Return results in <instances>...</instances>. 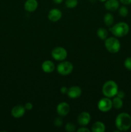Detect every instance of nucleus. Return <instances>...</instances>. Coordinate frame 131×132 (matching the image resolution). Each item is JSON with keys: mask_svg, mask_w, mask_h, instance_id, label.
Masks as SVG:
<instances>
[{"mask_svg": "<svg viewBox=\"0 0 131 132\" xmlns=\"http://www.w3.org/2000/svg\"><path fill=\"white\" fill-rule=\"evenodd\" d=\"M105 9L109 11H115L119 7V2L118 0H107L104 4Z\"/></svg>", "mask_w": 131, "mask_h": 132, "instance_id": "obj_13", "label": "nucleus"}, {"mask_svg": "<svg viewBox=\"0 0 131 132\" xmlns=\"http://www.w3.org/2000/svg\"><path fill=\"white\" fill-rule=\"evenodd\" d=\"M119 14L121 17H123V18L127 16L128 14V9H127V6H121V7H119Z\"/></svg>", "mask_w": 131, "mask_h": 132, "instance_id": "obj_21", "label": "nucleus"}, {"mask_svg": "<svg viewBox=\"0 0 131 132\" xmlns=\"http://www.w3.org/2000/svg\"><path fill=\"white\" fill-rule=\"evenodd\" d=\"M105 130V125L100 121H97V122H95L92 126V131L93 132H104Z\"/></svg>", "mask_w": 131, "mask_h": 132, "instance_id": "obj_16", "label": "nucleus"}, {"mask_svg": "<svg viewBox=\"0 0 131 132\" xmlns=\"http://www.w3.org/2000/svg\"><path fill=\"white\" fill-rule=\"evenodd\" d=\"M119 1L124 5H129L131 4V0H119Z\"/></svg>", "mask_w": 131, "mask_h": 132, "instance_id": "obj_27", "label": "nucleus"}, {"mask_svg": "<svg viewBox=\"0 0 131 132\" xmlns=\"http://www.w3.org/2000/svg\"><path fill=\"white\" fill-rule=\"evenodd\" d=\"M62 12L59 9H52L50 10L48 12V18L49 20L52 22H57L60 20L62 18Z\"/></svg>", "mask_w": 131, "mask_h": 132, "instance_id": "obj_10", "label": "nucleus"}, {"mask_svg": "<svg viewBox=\"0 0 131 132\" xmlns=\"http://www.w3.org/2000/svg\"><path fill=\"white\" fill-rule=\"evenodd\" d=\"M25 108L22 105H17L13 107L11 111V114L14 118H21L25 113Z\"/></svg>", "mask_w": 131, "mask_h": 132, "instance_id": "obj_12", "label": "nucleus"}, {"mask_svg": "<svg viewBox=\"0 0 131 132\" xmlns=\"http://www.w3.org/2000/svg\"><path fill=\"white\" fill-rule=\"evenodd\" d=\"M124 66L128 70L131 71V57L126 58L124 61Z\"/></svg>", "mask_w": 131, "mask_h": 132, "instance_id": "obj_23", "label": "nucleus"}, {"mask_svg": "<svg viewBox=\"0 0 131 132\" xmlns=\"http://www.w3.org/2000/svg\"><path fill=\"white\" fill-rule=\"evenodd\" d=\"M105 46L109 52L115 54L118 52L120 50L121 43L118 39L111 37L105 40Z\"/></svg>", "mask_w": 131, "mask_h": 132, "instance_id": "obj_4", "label": "nucleus"}, {"mask_svg": "<svg viewBox=\"0 0 131 132\" xmlns=\"http://www.w3.org/2000/svg\"><path fill=\"white\" fill-rule=\"evenodd\" d=\"M115 126L118 131H126L131 127V116L128 113L122 112L116 117Z\"/></svg>", "mask_w": 131, "mask_h": 132, "instance_id": "obj_1", "label": "nucleus"}, {"mask_svg": "<svg viewBox=\"0 0 131 132\" xmlns=\"http://www.w3.org/2000/svg\"><path fill=\"white\" fill-rule=\"evenodd\" d=\"M57 112L60 116H66L70 112V106L67 103L62 102L58 104L57 107Z\"/></svg>", "mask_w": 131, "mask_h": 132, "instance_id": "obj_9", "label": "nucleus"}, {"mask_svg": "<svg viewBox=\"0 0 131 132\" xmlns=\"http://www.w3.org/2000/svg\"><path fill=\"white\" fill-rule=\"evenodd\" d=\"M24 108L27 110H31L33 108V104L31 103H26L25 105H24Z\"/></svg>", "mask_w": 131, "mask_h": 132, "instance_id": "obj_25", "label": "nucleus"}, {"mask_svg": "<svg viewBox=\"0 0 131 132\" xmlns=\"http://www.w3.org/2000/svg\"><path fill=\"white\" fill-rule=\"evenodd\" d=\"M104 21L107 27L113 26L114 21V16H113L111 14H110V13H107V14H105V15H104Z\"/></svg>", "mask_w": 131, "mask_h": 132, "instance_id": "obj_17", "label": "nucleus"}, {"mask_svg": "<svg viewBox=\"0 0 131 132\" xmlns=\"http://www.w3.org/2000/svg\"><path fill=\"white\" fill-rule=\"evenodd\" d=\"M91 115L89 113L87 112H83L81 113H80L79 116H78L77 118V121L78 124L81 126H87L91 121Z\"/></svg>", "mask_w": 131, "mask_h": 132, "instance_id": "obj_8", "label": "nucleus"}, {"mask_svg": "<svg viewBox=\"0 0 131 132\" xmlns=\"http://www.w3.org/2000/svg\"><path fill=\"white\" fill-rule=\"evenodd\" d=\"M118 92V86L114 81H108L102 86V93L104 96L111 98L116 96Z\"/></svg>", "mask_w": 131, "mask_h": 132, "instance_id": "obj_3", "label": "nucleus"}, {"mask_svg": "<svg viewBox=\"0 0 131 132\" xmlns=\"http://www.w3.org/2000/svg\"><path fill=\"white\" fill-rule=\"evenodd\" d=\"M113 108V103L110 98L105 97L100 99L98 103V108L102 112H107Z\"/></svg>", "mask_w": 131, "mask_h": 132, "instance_id": "obj_7", "label": "nucleus"}, {"mask_svg": "<svg viewBox=\"0 0 131 132\" xmlns=\"http://www.w3.org/2000/svg\"><path fill=\"white\" fill-rule=\"evenodd\" d=\"M62 124L63 121L60 117H57V118L55 119V121H54V125H55V126H56L57 127H60V126H61L62 125Z\"/></svg>", "mask_w": 131, "mask_h": 132, "instance_id": "obj_24", "label": "nucleus"}, {"mask_svg": "<svg viewBox=\"0 0 131 132\" xmlns=\"http://www.w3.org/2000/svg\"><path fill=\"white\" fill-rule=\"evenodd\" d=\"M41 68H42L43 72H44L45 73H51V72H53L55 70V64L51 61L47 60L42 63Z\"/></svg>", "mask_w": 131, "mask_h": 132, "instance_id": "obj_15", "label": "nucleus"}, {"mask_svg": "<svg viewBox=\"0 0 131 132\" xmlns=\"http://www.w3.org/2000/svg\"><path fill=\"white\" fill-rule=\"evenodd\" d=\"M96 34H97V36L101 40H105L107 37L108 36V32L105 28H99L97 30V32H96Z\"/></svg>", "mask_w": 131, "mask_h": 132, "instance_id": "obj_19", "label": "nucleus"}, {"mask_svg": "<svg viewBox=\"0 0 131 132\" xmlns=\"http://www.w3.org/2000/svg\"><path fill=\"white\" fill-rule=\"evenodd\" d=\"M78 132H90V130H89L88 128L86 127H82L80 128L78 130H77Z\"/></svg>", "mask_w": 131, "mask_h": 132, "instance_id": "obj_26", "label": "nucleus"}, {"mask_svg": "<svg viewBox=\"0 0 131 132\" xmlns=\"http://www.w3.org/2000/svg\"><path fill=\"white\" fill-rule=\"evenodd\" d=\"M24 7L27 12H32L38 7V2L37 0H26L24 3Z\"/></svg>", "mask_w": 131, "mask_h": 132, "instance_id": "obj_14", "label": "nucleus"}, {"mask_svg": "<svg viewBox=\"0 0 131 132\" xmlns=\"http://www.w3.org/2000/svg\"><path fill=\"white\" fill-rule=\"evenodd\" d=\"M112 103H113V107H114L115 109H120L123 107V105L121 98L117 96L113 99V100L112 101Z\"/></svg>", "mask_w": 131, "mask_h": 132, "instance_id": "obj_18", "label": "nucleus"}, {"mask_svg": "<svg viewBox=\"0 0 131 132\" xmlns=\"http://www.w3.org/2000/svg\"><path fill=\"white\" fill-rule=\"evenodd\" d=\"M51 56L54 59L59 61H62L66 59L68 56V52L67 50L61 46H57L55 47L51 50Z\"/></svg>", "mask_w": 131, "mask_h": 132, "instance_id": "obj_6", "label": "nucleus"}, {"mask_svg": "<svg viewBox=\"0 0 131 132\" xmlns=\"http://www.w3.org/2000/svg\"><path fill=\"white\" fill-rule=\"evenodd\" d=\"M63 1H64V0H53V3H55L56 4L61 3H62Z\"/></svg>", "mask_w": 131, "mask_h": 132, "instance_id": "obj_30", "label": "nucleus"}, {"mask_svg": "<svg viewBox=\"0 0 131 132\" xmlns=\"http://www.w3.org/2000/svg\"><path fill=\"white\" fill-rule=\"evenodd\" d=\"M116 95H117V97H119L123 99V98L125 97V93L123 92V91H119V90H118Z\"/></svg>", "mask_w": 131, "mask_h": 132, "instance_id": "obj_28", "label": "nucleus"}, {"mask_svg": "<svg viewBox=\"0 0 131 132\" xmlns=\"http://www.w3.org/2000/svg\"><path fill=\"white\" fill-rule=\"evenodd\" d=\"M100 1H101V2H105V1H106L107 0H99Z\"/></svg>", "mask_w": 131, "mask_h": 132, "instance_id": "obj_31", "label": "nucleus"}, {"mask_svg": "<svg viewBox=\"0 0 131 132\" xmlns=\"http://www.w3.org/2000/svg\"><path fill=\"white\" fill-rule=\"evenodd\" d=\"M68 90V88L66 87V86H62V87L60 88V92L63 94H67Z\"/></svg>", "mask_w": 131, "mask_h": 132, "instance_id": "obj_29", "label": "nucleus"}, {"mask_svg": "<svg viewBox=\"0 0 131 132\" xmlns=\"http://www.w3.org/2000/svg\"><path fill=\"white\" fill-rule=\"evenodd\" d=\"M67 94L71 99H77L82 94V89L78 86H73L68 88Z\"/></svg>", "mask_w": 131, "mask_h": 132, "instance_id": "obj_11", "label": "nucleus"}, {"mask_svg": "<svg viewBox=\"0 0 131 132\" xmlns=\"http://www.w3.org/2000/svg\"><path fill=\"white\" fill-rule=\"evenodd\" d=\"M78 3V0H66L65 5L68 9H74Z\"/></svg>", "mask_w": 131, "mask_h": 132, "instance_id": "obj_20", "label": "nucleus"}, {"mask_svg": "<svg viewBox=\"0 0 131 132\" xmlns=\"http://www.w3.org/2000/svg\"><path fill=\"white\" fill-rule=\"evenodd\" d=\"M57 70L59 74L62 76H68L70 74L73 70V65L69 61H62L58 64Z\"/></svg>", "mask_w": 131, "mask_h": 132, "instance_id": "obj_5", "label": "nucleus"}, {"mask_svg": "<svg viewBox=\"0 0 131 132\" xmlns=\"http://www.w3.org/2000/svg\"><path fill=\"white\" fill-rule=\"evenodd\" d=\"M110 31L114 36L117 37H122L127 36L129 32V26L125 22H119L112 26Z\"/></svg>", "mask_w": 131, "mask_h": 132, "instance_id": "obj_2", "label": "nucleus"}, {"mask_svg": "<svg viewBox=\"0 0 131 132\" xmlns=\"http://www.w3.org/2000/svg\"><path fill=\"white\" fill-rule=\"evenodd\" d=\"M65 130L68 132H73L74 131L76 130V126L72 122H68V123L66 125Z\"/></svg>", "mask_w": 131, "mask_h": 132, "instance_id": "obj_22", "label": "nucleus"}]
</instances>
